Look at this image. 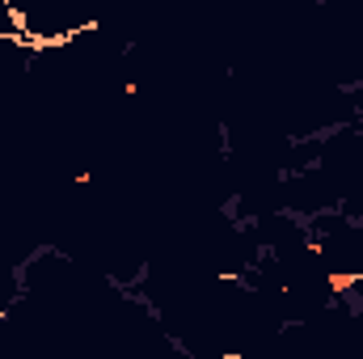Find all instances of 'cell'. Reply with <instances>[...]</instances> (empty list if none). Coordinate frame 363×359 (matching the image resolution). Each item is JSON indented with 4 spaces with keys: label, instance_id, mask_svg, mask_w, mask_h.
Listing matches in <instances>:
<instances>
[{
    "label": "cell",
    "instance_id": "6da1fadb",
    "mask_svg": "<svg viewBox=\"0 0 363 359\" xmlns=\"http://www.w3.org/2000/svg\"><path fill=\"white\" fill-rule=\"evenodd\" d=\"M0 38H26V21L17 17L13 0H0Z\"/></svg>",
    "mask_w": 363,
    "mask_h": 359
},
{
    "label": "cell",
    "instance_id": "7a4b0ae2",
    "mask_svg": "<svg viewBox=\"0 0 363 359\" xmlns=\"http://www.w3.org/2000/svg\"><path fill=\"white\" fill-rule=\"evenodd\" d=\"M330 287H334V292H347V287H355V275H347V270H334V275H330Z\"/></svg>",
    "mask_w": 363,
    "mask_h": 359
}]
</instances>
